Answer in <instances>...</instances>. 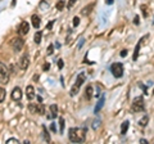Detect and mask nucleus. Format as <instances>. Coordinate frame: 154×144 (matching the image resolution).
Wrapping results in <instances>:
<instances>
[{
	"instance_id": "c85d7f7f",
	"label": "nucleus",
	"mask_w": 154,
	"mask_h": 144,
	"mask_svg": "<svg viewBox=\"0 0 154 144\" xmlns=\"http://www.w3.org/2000/svg\"><path fill=\"white\" fill-rule=\"evenodd\" d=\"M7 143L8 144H14V143H19V141H18V139H15V138H10L7 140Z\"/></svg>"
},
{
	"instance_id": "7ed1b4c3",
	"label": "nucleus",
	"mask_w": 154,
	"mask_h": 144,
	"mask_svg": "<svg viewBox=\"0 0 154 144\" xmlns=\"http://www.w3.org/2000/svg\"><path fill=\"white\" fill-rule=\"evenodd\" d=\"M9 67L4 63V62H0V81L7 84L8 80H9Z\"/></svg>"
},
{
	"instance_id": "4be33fe9",
	"label": "nucleus",
	"mask_w": 154,
	"mask_h": 144,
	"mask_svg": "<svg viewBox=\"0 0 154 144\" xmlns=\"http://www.w3.org/2000/svg\"><path fill=\"white\" fill-rule=\"evenodd\" d=\"M64 5H66V3H64V0H59V1L56 3L55 8H56V9H58V10H63Z\"/></svg>"
},
{
	"instance_id": "9b49d317",
	"label": "nucleus",
	"mask_w": 154,
	"mask_h": 144,
	"mask_svg": "<svg viewBox=\"0 0 154 144\" xmlns=\"http://www.w3.org/2000/svg\"><path fill=\"white\" fill-rule=\"evenodd\" d=\"M26 97H27L30 100H32L33 98L36 97V93H35V89H33V86L28 85V86L26 87Z\"/></svg>"
},
{
	"instance_id": "f3484780",
	"label": "nucleus",
	"mask_w": 154,
	"mask_h": 144,
	"mask_svg": "<svg viewBox=\"0 0 154 144\" xmlns=\"http://www.w3.org/2000/svg\"><path fill=\"white\" fill-rule=\"evenodd\" d=\"M148 122H149V116L145 115V116H143V118H141L140 121H139V125H140L141 127H145V126L148 125Z\"/></svg>"
},
{
	"instance_id": "dca6fc26",
	"label": "nucleus",
	"mask_w": 154,
	"mask_h": 144,
	"mask_svg": "<svg viewBox=\"0 0 154 144\" xmlns=\"http://www.w3.org/2000/svg\"><path fill=\"white\" fill-rule=\"evenodd\" d=\"M128 127H130V122H128V121H123L122 125H121V134H122V135H125V134L127 133Z\"/></svg>"
},
{
	"instance_id": "e433bc0d",
	"label": "nucleus",
	"mask_w": 154,
	"mask_h": 144,
	"mask_svg": "<svg viewBox=\"0 0 154 144\" xmlns=\"http://www.w3.org/2000/svg\"><path fill=\"white\" fill-rule=\"evenodd\" d=\"M50 129H51V130H53V131H55V125H54V123H51Z\"/></svg>"
},
{
	"instance_id": "a19ab883",
	"label": "nucleus",
	"mask_w": 154,
	"mask_h": 144,
	"mask_svg": "<svg viewBox=\"0 0 154 144\" xmlns=\"http://www.w3.org/2000/svg\"><path fill=\"white\" fill-rule=\"evenodd\" d=\"M153 93H154V90H153Z\"/></svg>"
},
{
	"instance_id": "c9c22d12",
	"label": "nucleus",
	"mask_w": 154,
	"mask_h": 144,
	"mask_svg": "<svg viewBox=\"0 0 154 144\" xmlns=\"http://www.w3.org/2000/svg\"><path fill=\"white\" fill-rule=\"evenodd\" d=\"M133 23H135V25H139V23H140V21H139V15H136V17H135V19H133Z\"/></svg>"
},
{
	"instance_id": "f257e3e1",
	"label": "nucleus",
	"mask_w": 154,
	"mask_h": 144,
	"mask_svg": "<svg viewBox=\"0 0 154 144\" xmlns=\"http://www.w3.org/2000/svg\"><path fill=\"white\" fill-rule=\"evenodd\" d=\"M68 138L72 143H84L86 138V129L71 127L68 130Z\"/></svg>"
},
{
	"instance_id": "6ab92c4d",
	"label": "nucleus",
	"mask_w": 154,
	"mask_h": 144,
	"mask_svg": "<svg viewBox=\"0 0 154 144\" xmlns=\"http://www.w3.org/2000/svg\"><path fill=\"white\" fill-rule=\"evenodd\" d=\"M41 36H42V32H41V31H37V32L35 33V36H33V41H35V44H40L41 43Z\"/></svg>"
},
{
	"instance_id": "58836bf2",
	"label": "nucleus",
	"mask_w": 154,
	"mask_h": 144,
	"mask_svg": "<svg viewBox=\"0 0 154 144\" xmlns=\"http://www.w3.org/2000/svg\"><path fill=\"white\" fill-rule=\"evenodd\" d=\"M140 143H143V144H146V143H148V141H146L145 139H141V140H140Z\"/></svg>"
},
{
	"instance_id": "4c0bfd02",
	"label": "nucleus",
	"mask_w": 154,
	"mask_h": 144,
	"mask_svg": "<svg viewBox=\"0 0 154 144\" xmlns=\"http://www.w3.org/2000/svg\"><path fill=\"white\" fill-rule=\"evenodd\" d=\"M105 3H107V4H113V0H105Z\"/></svg>"
},
{
	"instance_id": "7c9ffc66",
	"label": "nucleus",
	"mask_w": 154,
	"mask_h": 144,
	"mask_svg": "<svg viewBox=\"0 0 154 144\" xmlns=\"http://www.w3.org/2000/svg\"><path fill=\"white\" fill-rule=\"evenodd\" d=\"M139 86L141 87V89L144 90V94H148V89H146V86L144 84H141V82H139Z\"/></svg>"
},
{
	"instance_id": "2f4dec72",
	"label": "nucleus",
	"mask_w": 154,
	"mask_h": 144,
	"mask_svg": "<svg viewBox=\"0 0 154 144\" xmlns=\"http://www.w3.org/2000/svg\"><path fill=\"white\" fill-rule=\"evenodd\" d=\"M63 66H64L63 59H59V61H58V68H59V69H62V68H63Z\"/></svg>"
},
{
	"instance_id": "0eeeda50",
	"label": "nucleus",
	"mask_w": 154,
	"mask_h": 144,
	"mask_svg": "<svg viewBox=\"0 0 154 144\" xmlns=\"http://www.w3.org/2000/svg\"><path fill=\"white\" fill-rule=\"evenodd\" d=\"M28 66H30V55L27 53H25L19 58V68L25 71V69L28 68Z\"/></svg>"
},
{
	"instance_id": "c756f323",
	"label": "nucleus",
	"mask_w": 154,
	"mask_h": 144,
	"mask_svg": "<svg viewBox=\"0 0 154 144\" xmlns=\"http://www.w3.org/2000/svg\"><path fill=\"white\" fill-rule=\"evenodd\" d=\"M80 25V18L78 17H74L73 18V27H77Z\"/></svg>"
},
{
	"instance_id": "72a5a7b5",
	"label": "nucleus",
	"mask_w": 154,
	"mask_h": 144,
	"mask_svg": "<svg viewBox=\"0 0 154 144\" xmlns=\"http://www.w3.org/2000/svg\"><path fill=\"white\" fill-rule=\"evenodd\" d=\"M49 68H50V64H49V63H44V66H42V69H44V71H48Z\"/></svg>"
},
{
	"instance_id": "5701e85b",
	"label": "nucleus",
	"mask_w": 154,
	"mask_h": 144,
	"mask_svg": "<svg viewBox=\"0 0 154 144\" xmlns=\"http://www.w3.org/2000/svg\"><path fill=\"white\" fill-rule=\"evenodd\" d=\"M64 122H66V121H64V118H63V117L59 118V126H60L59 131H60V134H63V131H64V125H66Z\"/></svg>"
},
{
	"instance_id": "ddd939ff",
	"label": "nucleus",
	"mask_w": 154,
	"mask_h": 144,
	"mask_svg": "<svg viewBox=\"0 0 154 144\" xmlns=\"http://www.w3.org/2000/svg\"><path fill=\"white\" fill-rule=\"evenodd\" d=\"M31 22H32V26H33V27H35V28H38V27H40L41 19H40V17H38V15L33 14L32 17H31Z\"/></svg>"
},
{
	"instance_id": "a211bd4d",
	"label": "nucleus",
	"mask_w": 154,
	"mask_h": 144,
	"mask_svg": "<svg viewBox=\"0 0 154 144\" xmlns=\"http://www.w3.org/2000/svg\"><path fill=\"white\" fill-rule=\"evenodd\" d=\"M92 7H94V4H90V5H87V7H85L81 12L82 15H89L90 12H91V9H92Z\"/></svg>"
},
{
	"instance_id": "412c9836",
	"label": "nucleus",
	"mask_w": 154,
	"mask_h": 144,
	"mask_svg": "<svg viewBox=\"0 0 154 144\" xmlns=\"http://www.w3.org/2000/svg\"><path fill=\"white\" fill-rule=\"evenodd\" d=\"M5 97H7V91H5L4 87H0V103L4 102Z\"/></svg>"
},
{
	"instance_id": "39448f33",
	"label": "nucleus",
	"mask_w": 154,
	"mask_h": 144,
	"mask_svg": "<svg viewBox=\"0 0 154 144\" xmlns=\"http://www.w3.org/2000/svg\"><path fill=\"white\" fill-rule=\"evenodd\" d=\"M10 45H12L13 50L15 51V53H18V51H21L23 49V46H25V40H23L22 37H14L12 39V41H10Z\"/></svg>"
},
{
	"instance_id": "f704fd0d",
	"label": "nucleus",
	"mask_w": 154,
	"mask_h": 144,
	"mask_svg": "<svg viewBox=\"0 0 154 144\" xmlns=\"http://www.w3.org/2000/svg\"><path fill=\"white\" fill-rule=\"evenodd\" d=\"M127 55V50H126V49H123L122 51H121V57H126Z\"/></svg>"
},
{
	"instance_id": "aec40b11",
	"label": "nucleus",
	"mask_w": 154,
	"mask_h": 144,
	"mask_svg": "<svg viewBox=\"0 0 154 144\" xmlns=\"http://www.w3.org/2000/svg\"><path fill=\"white\" fill-rule=\"evenodd\" d=\"M85 91H86V98H87V99H91V98H92V86H91V85H89Z\"/></svg>"
},
{
	"instance_id": "393cba45",
	"label": "nucleus",
	"mask_w": 154,
	"mask_h": 144,
	"mask_svg": "<svg viewBox=\"0 0 154 144\" xmlns=\"http://www.w3.org/2000/svg\"><path fill=\"white\" fill-rule=\"evenodd\" d=\"M140 8H141V12H143V15H144V17L146 18V17H148V7L143 4V5H141Z\"/></svg>"
},
{
	"instance_id": "423d86ee",
	"label": "nucleus",
	"mask_w": 154,
	"mask_h": 144,
	"mask_svg": "<svg viewBox=\"0 0 154 144\" xmlns=\"http://www.w3.org/2000/svg\"><path fill=\"white\" fill-rule=\"evenodd\" d=\"M28 109H30L31 113H38V115H45V107H44L41 103H38V104H33V103H31L30 105H28Z\"/></svg>"
},
{
	"instance_id": "6e6552de",
	"label": "nucleus",
	"mask_w": 154,
	"mask_h": 144,
	"mask_svg": "<svg viewBox=\"0 0 154 144\" xmlns=\"http://www.w3.org/2000/svg\"><path fill=\"white\" fill-rule=\"evenodd\" d=\"M12 99L15 100V102L22 99V90H21V87L15 86L14 89L12 90Z\"/></svg>"
},
{
	"instance_id": "ea45409f",
	"label": "nucleus",
	"mask_w": 154,
	"mask_h": 144,
	"mask_svg": "<svg viewBox=\"0 0 154 144\" xmlns=\"http://www.w3.org/2000/svg\"><path fill=\"white\" fill-rule=\"evenodd\" d=\"M37 100H38V103H41V102H42V99H41V97H37Z\"/></svg>"
},
{
	"instance_id": "a878e982",
	"label": "nucleus",
	"mask_w": 154,
	"mask_h": 144,
	"mask_svg": "<svg viewBox=\"0 0 154 144\" xmlns=\"http://www.w3.org/2000/svg\"><path fill=\"white\" fill-rule=\"evenodd\" d=\"M53 53H54V45H49L48 50H46V54H48V55H51Z\"/></svg>"
},
{
	"instance_id": "cd10ccee",
	"label": "nucleus",
	"mask_w": 154,
	"mask_h": 144,
	"mask_svg": "<svg viewBox=\"0 0 154 144\" xmlns=\"http://www.w3.org/2000/svg\"><path fill=\"white\" fill-rule=\"evenodd\" d=\"M99 126H100V120H95L94 123H92V129H94V130H96Z\"/></svg>"
},
{
	"instance_id": "473e14b6",
	"label": "nucleus",
	"mask_w": 154,
	"mask_h": 144,
	"mask_svg": "<svg viewBox=\"0 0 154 144\" xmlns=\"http://www.w3.org/2000/svg\"><path fill=\"white\" fill-rule=\"evenodd\" d=\"M54 25V21H50V22L48 23V26H46V30H51V27H53Z\"/></svg>"
},
{
	"instance_id": "2eb2a0df",
	"label": "nucleus",
	"mask_w": 154,
	"mask_h": 144,
	"mask_svg": "<svg viewBox=\"0 0 154 144\" xmlns=\"http://www.w3.org/2000/svg\"><path fill=\"white\" fill-rule=\"evenodd\" d=\"M140 48H141V41H140V43L136 44L135 50H133V55H132V61H137V57H139V51H140Z\"/></svg>"
},
{
	"instance_id": "f8f14e48",
	"label": "nucleus",
	"mask_w": 154,
	"mask_h": 144,
	"mask_svg": "<svg viewBox=\"0 0 154 144\" xmlns=\"http://www.w3.org/2000/svg\"><path fill=\"white\" fill-rule=\"evenodd\" d=\"M85 79H86V75L84 73V72H81V73L77 76V79H76V82H74L73 85H76V86H78V87H81V85L85 82Z\"/></svg>"
},
{
	"instance_id": "f03ea898",
	"label": "nucleus",
	"mask_w": 154,
	"mask_h": 144,
	"mask_svg": "<svg viewBox=\"0 0 154 144\" xmlns=\"http://www.w3.org/2000/svg\"><path fill=\"white\" fill-rule=\"evenodd\" d=\"M145 109V103H144V98L141 97H136L135 99H133L132 102V105H131V111H132L133 113L136 112H143V111Z\"/></svg>"
},
{
	"instance_id": "9d476101",
	"label": "nucleus",
	"mask_w": 154,
	"mask_h": 144,
	"mask_svg": "<svg viewBox=\"0 0 154 144\" xmlns=\"http://www.w3.org/2000/svg\"><path fill=\"white\" fill-rule=\"evenodd\" d=\"M28 31H30V25H28L26 21H23L19 26V33L21 35H27Z\"/></svg>"
},
{
	"instance_id": "20e7f679",
	"label": "nucleus",
	"mask_w": 154,
	"mask_h": 144,
	"mask_svg": "<svg viewBox=\"0 0 154 144\" xmlns=\"http://www.w3.org/2000/svg\"><path fill=\"white\" fill-rule=\"evenodd\" d=\"M110 72L112 75L116 77V79H119V77L123 76V64L117 62V63H113L110 66Z\"/></svg>"
},
{
	"instance_id": "4468645a",
	"label": "nucleus",
	"mask_w": 154,
	"mask_h": 144,
	"mask_svg": "<svg viewBox=\"0 0 154 144\" xmlns=\"http://www.w3.org/2000/svg\"><path fill=\"white\" fill-rule=\"evenodd\" d=\"M104 103H105V97H104V95H103V97L99 99V102H98V104H96V107H95L94 112H95V113H98V112H99V111L103 108V105H104Z\"/></svg>"
},
{
	"instance_id": "1a4fd4ad",
	"label": "nucleus",
	"mask_w": 154,
	"mask_h": 144,
	"mask_svg": "<svg viewBox=\"0 0 154 144\" xmlns=\"http://www.w3.org/2000/svg\"><path fill=\"white\" fill-rule=\"evenodd\" d=\"M49 109H50V113H49L46 117H48L49 120H53V118H55L56 115H58V105H56V104H51Z\"/></svg>"
},
{
	"instance_id": "b1692460",
	"label": "nucleus",
	"mask_w": 154,
	"mask_h": 144,
	"mask_svg": "<svg viewBox=\"0 0 154 144\" xmlns=\"http://www.w3.org/2000/svg\"><path fill=\"white\" fill-rule=\"evenodd\" d=\"M42 129H44V139H45V140L49 143V141H50V135H49V133H48V130H46L45 126H44Z\"/></svg>"
},
{
	"instance_id": "bb28decb",
	"label": "nucleus",
	"mask_w": 154,
	"mask_h": 144,
	"mask_svg": "<svg viewBox=\"0 0 154 144\" xmlns=\"http://www.w3.org/2000/svg\"><path fill=\"white\" fill-rule=\"evenodd\" d=\"M77 1H78V0H69V1H68V4H67V8H68V9H71V8L73 7V5L76 4Z\"/></svg>"
}]
</instances>
